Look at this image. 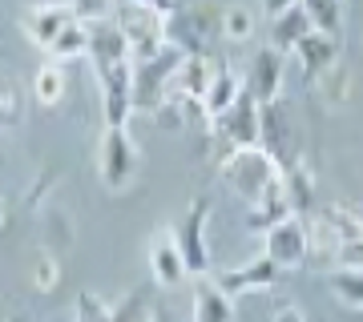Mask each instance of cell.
<instances>
[{"instance_id":"d6a6232c","label":"cell","mask_w":363,"mask_h":322,"mask_svg":"<svg viewBox=\"0 0 363 322\" xmlns=\"http://www.w3.org/2000/svg\"><path fill=\"white\" fill-rule=\"evenodd\" d=\"M259 4L267 16H274V13H283V8H291V4H298V0H259Z\"/></svg>"},{"instance_id":"836d02e7","label":"cell","mask_w":363,"mask_h":322,"mask_svg":"<svg viewBox=\"0 0 363 322\" xmlns=\"http://www.w3.org/2000/svg\"><path fill=\"white\" fill-rule=\"evenodd\" d=\"M133 4H145V8H157V13H169L174 0H133Z\"/></svg>"},{"instance_id":"6da1fadb","label":"cell","mask_w":363,"mask_h":322,"mask_svg":"<svg viewBox=\"0 0 363 322\" xmlns=\"http://www.w3.org/2000/svg\"><path fill=\"white\" fill-rule=\"evenodd\" d=\"M259 149L279 166V173L303 166V129L279 97L259 105Z\"/></svg>"},{"instance_id":"7402d4cb","label":"cell","mask_w":363,"mask_h":322,"mask_svg":"<svg viewBox=\"0 0 363 322\" xmlns=\"http://www.w3.org/2000/svg\"><path fill=\"white\" fill-rule=\"evenodd\" d=\"M283 193H286V202H291V209H295V218H307L315 209V181L303 166L283 173Z\"/></svg>"},{"instance_id":"cb8c5ba5","label":"cell","mask_w":363,"mask_h":322,"mask_svg":"<svg viewBox=\"0 0 363 322\" xmlns=\"http://www.w3.org/2000/svg\"><path fill=\"white\" fill-rule=\"evenodd\" d=\"M303 13L311 16L315 33H331V37H343V4L339 0H298Z\"/></svg>"},{"instance_id":"f1b7e54d","label":"cell","mask_w":363,"mask_h":322,"mask_svg":"<svg viewBox=\"0 0 363 322\" xmlns=\"http://www.w3.org/2000/svg\"><path fill=\"white\" fill-rule=\"evenodd\" d=\"M77 322H113V310L105 306L97 294L81 290V298H77Z\"/></svg>"},{"instance_id":"603a6c76","label":"cell","mask_w":363,"mask_h":322,"mask_svg":"<svg viewBox=\"0 0 363 322\" xmlns=\"http://www.w3.org/2000/svg\"><path fill=\"white\" fill-rule=\"evenodd\" d=\"M85 49H89V33H85V25L73 16V21L52 37V45L45 52H49L52 61H77V57H85Z\"/></svg>"},{"instance_id":"277c9868","label":"cell","mask_w":363,"mask_h":322,"mask_svg":"<svg viewBox=\"0 0 363 322\" xmlns=\"http://www.w3.org/2000/svg\"><path fill=\"white\" fill-rule=\"evenodd\" d=\"M142 173V149L133 145L125 125H105L97 145V178L109 193H125Z\"/></svg>"},{"instance_id":"d6986e66","label":"cell","mask_w":363,"mask_h":322,"mask_svg":"<svg viewBox=\"0 0 363 322\" xmlns=\"http://www.w3.org/2000/svg\"><path fill=\"white\" fill-rule=\"evenodd\" d=\"M295 209H291V202H286V193H283V181H274L271 190L262 193L259 202H250L247 214H242V222H247V230H271L274 222H283L291 218Z\"/></svg>"},{"instance_id":"9a60e30c","label":"cell","mask_w":363,"mask_h":322,"mask_svg":"<svg viewBox=\"0 0 363 322\" xmlns=\"http://www.w3.org/2000/svg\"><path fill=\"white\" fill-rule=\"evenodd\" d=\"M150 270H154V282L166 286V290L190 278L186 266H182V254H178V246H174V234L169 230H157L154 242H150Z\"/></svg>"},{"instance_id":"8992f818","label":"cell","mask_w":363,"mask_h":322,"mask_svg":"<svg viewBox=\"0 0 363 322\" xmlns=\"http://www.w3.org/2000/svg\"><path fill=\"white\" fill-rule=\"evenodd\" d=\"M109 16H113V25L125 33V40H130V61L154 57V52L166 45V37H162V13H157V8H145V4L125 0V4H117Z\"/></svg>"},{"instance_id":"ffe728a7","label":"cell","mask_w":363,"mask_h":322,"mask_svg":"<svg viewBox=\"0 0 363 322\" xmlns=\"http://www.w3.org/2000/svg\"><path fill=\"white\" fill-rule=\"evenodd\" d=\"M242 93V77L234 73L226 61H218V69L210 73V85L206 93H202V109H206V117L214 121V117L222 113V109H230V101Z\"/></svg>"},{"instance_id":"9c48e42d","label":"cell","mask_w":363,"mask_h":322,"mask_svg":"<svg viewBox=\"0 0 363 322\" xmlns=\"http://www.w3.org/2000/svg\"><path fill=\"white\" fill-rule=\"evenodd\" d=\"M262 254L271 258V262H279L283 270L307 266L311 254H307V226H303V218L291 214V218L274 222L271 230H262Z\"/></svg>"},{"instance_id":"2e32d148","label":"cell","mask_w":363,"mask_h":322,"mask_svg":"<svg viewBox=\"0 0 363 322\" xmlns=\"http://www.w3.org/2000/svg\"><path fill=\"white\" fill-rule=\"evenodd\" d=\"M69 21H73V8H69V4H37V8H28V16H25V37L33 40L37 49H49L52 37H57Z\"/></svg>"},{"instance_id":"8fae6325","label":"cell","mask_w":363,"mask_h":322,"mask_svg":"<svg viewBox=\"0 0 363 322\" xmlns=\"http://www.w3.org/2000/svg\"><path fill=\"white\" fill-rule=\"evenodd\" d=\"M279 278H283V266H279V262H271L267 254L250 258V262L234 266V270L214 274V282H218L230 298H234V294H250V290H271Z\"/></svg>"},{"instance_id":"1f68e13d","label":"cell","mask_w":363,"mask_h":322,"mask_svg":"<svg viewBox=\"0 0 363 322\" xmlns=\"http://www.w3.org/2000/svg\"><path fill=\"white\" fill-rule=\"evenodd\" d=\"M271 322H307V314H303L298 306H283V310H274Z\"/></svg>"},{"instance_id":"4316f807","label":"cell","mask_w":363,"mask_h":322,"mask_svg":"<svg viewBox=\"0 0 363 322\" xmlns=\"http://www.w3.org/2000/svg\"><path fill=\"white\" fill-rule=\"evenodd\" d=\"M218 37H226V40H250V37H255V16H250L247 8H238V4L222 8Z\"/></svg>"},{"instance_id":"4fadbf2b","label":"cell","mask_w":363,"mask_h":322,"mask_svg":"<svg viewBox=\"0 0 363 322\" xmlns=\"http://www.w3.org/2000/svg\"><path fill=\"white\" fill-rule=\"evenodd\" d=\"M242 89L255 97V101H274L279 93H283V52L271 49V45H262L255 52V61L247 69V81H242Z\"/></svg>"},{"instance_id":"3957f363","label":"cell","mask_w":363,"mask_h":322,"mask_svg":"<svg viewBox=\"0 0 363 322\" xmlns=\"http://www.w3.org/2000/svg\"><path fill=\"white\" fill-rule=\"evenodd\" d=\"M210 197L206 193H198L194 202L186 206V214L178 218V226H169L174 234V246H178L182 254V266L190 278H206L214 270V254H210V242H206V230H210Z\"/></svg>"},{"instance_id":"e0dca14e","label":"cell","mask_w":363,"mask_h":322,"mask_svg":"<svg viewBox=\"0 0 363 322\" xmlns=\"http://www.w3.org/2000/svg\"><path fill=\"white\" fill-rule=\"evenodd\" d=\"M307 33H311V16L303 13V4H291V8H283V13H274L271 25H267L271 49H279V52H291Z\"/></svg>"},{"instance_id":"4dcf8cb0","label":"cell","mask_w":363,"mask_h":322,"mask_svg":"<svg viewBox=\"0 0 363 322\" xmlns=\"http://www.w3.org/2000/svg\"><path fill=\"white\" fill-rule=\"evenodd\" d=\"M33 282H37V290H49V286H57V262L52 258H40L37 274H33Z\"/></svg>"},{"instance_id":"e575fe53","label":"cell","mask_w":363,"mask_h":322,"mask_svg":"<svg viewBox=\"0 0 363 322\" xmlns=\"http://www.w3.org/2000/svg\"><path fill=\"white\" fill-rule=\"evenodd\" d=\"M4 214H9V209H4V197H0V226H4Z\"/></svg>"},{"instance_id":"f546056e","label":"cell","mask_w":363,"mask_h":322,"mask_svg":"<svg viewBox=\"0 0 363 322\" xmlns=\"http://www.w3.org/2000/svg\"><path fill=\"white\" fill-rule=\"evenodd\" d=\"M69 8H73V16H77L81 25H93V21H105V16L113 13V0H73Z\"/></svg>"},{"instance_id":"ac0fdd59","label":"cell","mask_w":363,"mask_h":322,"mask_svg":"<svg viewBox=\"0 0 363 322\" xmlns=\"http://www.w3.org/2000/svg\"><path fill=\"white\" fill-rule=\"evenodd\" d=\"M194 322H234V302L214 278H198L194 286Z\"/></svg>"},{"instance_id":"5b68a950","label":"cell","mask_w":363,"mask_h":322,"mask_svg":"<svg viewBox=\"0 0 363 322\" xmlns=\"http://www.w3.org/2000/svg\"><path fill=\"white\" fill-rule=\"evenodd\" d=\"M186 52H178L174 45H162L154 57H142V61H133V85H130V97H133V109H145V113H154L157 105L169 97L174 89V73H178V64Z\"/></svg>"},{"instance_id":"ba28073f","label":"cell","mask_w":363,"mask_h":322,"mask_svg":"<svg viewBox=\"0 0 363 322\" xmlns=\"http://www.w3.org/2000/svg\"><path fill=\"white\" fill-rule=\"evenodd\" d=\"M210 28H218V21H210L206 8H178L174 4L169 13H162V37H166V45H174L186 57L206 52Z\"/></svg>"},{"instance_id":"44dd1931","label":"cell","mask_w":363,"mask_h":322,"mask_svg":"<svg viewBox=\"0 0 363 322\" xmlns=\"http://www.w3.org/2000/svg\"><path fill=\"white\" fill-rule=\"evenodd\" d=\"M210 57L206 52H198V57H182L178 64V73H174V89L169 93H178V97H190V101H202V93H206L210 85Z\"/></svg>"},{"instance_id":"d4e9b609","label":"cell","mask_w":363,"mask_h":322,"mask_svg":"<svg viewBox=\"0 0 363 322\" xmlns=\"http://www.w3.org/2000/svg\"><path fill=\"white\" fill-rule=\"evenodd\" d=\"M33 97H37L40 105H57L61 97H65V73H61V61L40 64L37 69V77H33Z\"/></svg>"},{"instance_id":"30bf717a","label":"cell","mask_w":363,"mask_h":322,"mask_svg":"<svg viewBox=\"0 0 363 322\" xmlns=\"http://www.w3.org/2000/svg\"><path fill=\"white\" fill-rule=\"evenodd\" d=\"M210 133L222 137V142H230V149L234 145H259V101L242 89L230 101V109H222L210 121Z\"/></svg>"},{"instance_id":"83f0119b","label":"cell","mask_w":363,"mask_h":322,"mask_svg":"<svg viewBox=\"0 0 363 322\" xmlns=\"http://www.w3.org/2000/svg\"><path fill=\"white\" fill-rule=\"evenodd\" d=\"M331 266L339 270H363V238H343L331 254Z\"/></svg>"},{"instance_id":"7c38bea8","label":"cell","mask_w":363,"mask_h":322,"mask_svg":"<svg viewBox=\"0 0 363 322\" xmlns=\"http://www.w3.org/2000/svg\"><path fill=\"white\" fill-rule=\"evenodd\" d=\"M291 52H295L298 64H303V77H307V81H323L327 73L339 64V57H343V37L315 33V28H311V33L298 40Z\"/></svg>"},{"instance_id":"52a82bcc","label":"cell","mask_w":363,"mask_h":322,"mask_svg":"<svg viewBox=\"0 0 363 322\" xmlns=\"http://www.w3.org/2000/svg\"><path fill=\"white\" fill-rule=\"evenodd\" d=\"M97 89H101V117L105 125H130L133 117V61H113V64H93Z\"/></svg>"},{"instance_id":"7a4b0ae2","label":"cell","mask_w":363,"mask_h":322,"mask_svg":"<svg viewBox=\"0 0 363 322\" xmlns=\"http://www.w3.org/2000/svg\"><path fill=\"white\" fill-rule=\"evenodd\" d=\"M222 181L250 206L271 190L274 181H283V173L259 145H234L230 154L222 157Z\"/></svg>"},{"instance_id":"484cf974","label":"cell","mask_w":363,"mask_h":322,"mask_svg":"<svg viewBox=\"0 0 363 322\" xmlns=\"http://www.w3.org/2000/svg\"><path fill=\"white\" fill-rule=\"evenodd\" d=\"M331 290H335V298L343 302V306H355L363 310V270H331Z\"/></svg>"},{"instance_id":"d590c367","label":"cell","mask_w":363,"mask_h":322,"mask_svg":"<svg viewBox=\"0 0 363 322\" xmlns=\"http://www.w3.org/2000/svg\"><path fill=\"white\" fill-rule=\"evenodd\" d=\"M9 322H28V314H13V318H9Z\"/></svg>"},{"instance_id":"5bb4252c","label":"cell","mask_w":363,"mask_h":322,"mask_svg":"<svg viewBox=\"0 0 363 322\" xmlns=\"http://www.w3.org/2000/svg\"><path fill=\"white\" fill-rule=\"evenodd\" d=\"M85 33H89V49H85V57H89L93 64L130 61V40H125V33L113 25V16H105V21H93V25H85Z\"/></svg>"}]
</instances>
